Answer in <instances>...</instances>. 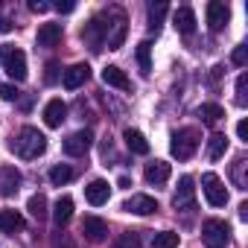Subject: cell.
Listing matches in <instances>:
<instances>
[{
	"label": "cell",
	"instance_id": "obj_11",
	"mask_svg": "<svg viewBox=\"0 0 248 248\" xmlns=\"http://www.w3.org/2000/svg\"><path fill=\"white\" fill-rule=\"evenodd\" d=\"M123 210H126V213H138V216H149V213H158V202L152 196H140L138 193V196L123 202Z\"/></svg>",
	"mask_w": 248,
	"mask_h": 248
},
{
	"label": "cell",
	"instance_id": "obj_9",
	"mask_svg": "<svg viewBox=\"0 0 248 248\" xmlns=\"http://www.w3.org/2000/svg\"><path fill=\"white\" fill-rule=\"evenodd\" d=\"M111 15H114V24H108L111 32L105 35V44H108V50H120L123 41H126V15L120 9H111Z\"/></svg>",
	"mask_w": 248,
	"mask_h": 248
},
{
	"label": "cell",
	"instance_id": "obj_21",
	"mask_svg": "<svg viewBox=\"0 0 248 248\" xmlns=\"http://www.w3.org/2000/svg\"><path fill=\"white\" fill-rule=\"evenodd\" d=\"M70 216H73V199H70V196H59L56 204H53V219H56V225H59V228L67 225Z\"/></svg>",
	"mask_w": 248,
	"mask_h": 248
},
{
	"label": "cell",
	"instance_id": "obj_39",
	"mask_svg": "<svg viewBox=\"0 0 248 248\" xmlns=\"http://www.w3.org/2000/svg\"><path fill=\"white\" fill-rule=\"evenodd\" d=\"M6 32H12V21L0 15V35H6Z\"/></svg>",
	"mask_w": 248,
	"mask_h": 248
},
{
	"label": "cell",
	"instance_id": "obj_29",
	"mask_svg": "<svg viewBox=\"0 0 248 248\" xmlns=\"http://www.w3.org/2000/svg\"><path fill=\"white\" fill-rule=\"evenodd\" d=\"M164 15H167V3H149V30H152V32L161 30Z\"/></svg>",
	"mask_w": 248,
	"mask_h": 248
},
{
	"label": "cell",
	"instance_id": "obj_2",
	"mask_svg": "<svg viewBox=\"0 0 248 248\" xmlns=\"http://www.w3.org/2000/svg\"><path fill=\"white\" fill-rule=\"evenodd\" d=\"M170 149H172V155L178 161H190L196 155V149H199V132L196 129H178V132H172Z\"/></svg>",
	"mask_w": 248,
	"mask_h": 248
},
{
	"label": "cell",
	"instance_id": "obj_38",
	"mask_svg": "<svg viewBox=\"0 0 248 248\" xmlns=\"http://www.w3.org/2000/svg\"><path fill=\"white\" fill-rule=\"evenodd\" d=\"M236 135H239V140H248V120L236 123Z\"/></svg>",
	"mask_w": 248,
	"mask_h": 248
},
{
	"label": "cell",
	"instance_id": "obj_3",
	"mask_svg": "<svg viewBox=\"0 0 248 248\" xmlns=\"http://www.w3.org/2000/svg\"><path fill=\"white\" fill-rule=\"evenodd\" d=\"M202 239L207 248H225L231 242V225L225 219H207L202 225Z\"/></svg>",
	"mask_w": 248,
	"mask_h": 248
},
{
	"label": "cell",
	"instance_id": "obj_28",
	"mask_svg": "<svg viewBox=\"0 0 248 248\" xmlns=\"http://www.w3.org/2000/svg\"><path fill=\"white\" fill-rule=\"evenodd\" d=\"M50 181H53L56 187H64L67 181H73V170H70L67 164H56V167L50 170Z\"/></svg>",
	"mask_w": 248,
	"mask_h": 248
},
{
	"label": "cell",
	"instance_id": "obj_32",
	"mask_svg": "<svg viewBox=\"0 0 248 248\" xmlns=\"http://www.w3.org/2000/svg\"><path fill=\"white\" fill-rule=\"evenodd\" d=\"M248 73H239V79H236V102L239 105H248Z\"/></svg>",
	"mask_w": 248,
	"mask_h": 248
},
{
	"label": "cell",
	"instance_id": "obj_37",
	"mask_svg": "<svg viewBox=\"0 0 248 248\" xmlns=\"http://www.w3.org/2000/svg\"><path fill=\"white\" fill-rule=\"evenodd\" d=\"M50 6L47 3H41V0H30V12H35V15H44Z\"/></svg>",
	"mask_w": 248,
	"mask_h": 248
},
{
	"label": "cell",
	"instance_id": "obj_20",
	"mask_svg": "<svg viewBox=\"0 0 248 248\" xmlns=\"http://www.w3.org/2000/svg\"><path fill=\"white\" fill-rule=\"evenodd\" d=\"M62 24H41L38 30V47H56L62 41Z\"/></svg>",
	"mask_w": 248,
	"mask_h": 248
},
{
	"label": "cell",
	"instance_id": "obj_8",
	"mask_svg": "<svg viewBox=\"0 0 248 248\" xmlns=\"http://www.w3.org/2000/svg\"><path fill=\"white\" fill-rule=\"evenodd\" d=\"M91 146H93V132H88V129L73 132V135L64 140V152H67L70 158H82Z\"/></svg>",
	"mask_w": 248,
	"mask_h": 248
},
{
	"label": "cell",
	"instance_id": "obj_13",
	"mask_svg": "<svg viewBox=\"0 0 248 248\" xmlns=\"http://www.w3.org/2000/svg\"><path fill=\"white\" fill-rule=\"evenodd\" d=\"M82 233H85L88 242H102V239L108 236V225H105V219H99V216H85Z\"/></svg>",
	"mask_w": 248,
	"mask_h": 248
},
{
	"label": "cell",
	"instance_id": "obj_18",
	"mask_svg": "<svg viewBox=\"0 0 248 248\" xmlns=\"http://www.w3.org/2000/svg\"><path fill=\"white\" fill-rule=\"evenodd\" d=\"M170 172H172V167L167 164V161H152V164H146V170H143V175H146V181L149 184H167L170 181Z\"/></svg>",
	"mask_w": 248,
	"mask_h": 248
},
{
	"label": "cell",
	"instance_id": "obj_30",
	"mask_svg": "<svg viewBox=\"0 0 248 248\" xmlns=\"http://www.w3.org/2000/svg\"><path fill=\"white\" fill-rule=\"evenodd\" d=\"M152 248H178V233H175V231H161V233H155Z\"/></svg>",
	"mask_w": 248,
	"mask_h": 248
},
{
	"label": "cell",
	"instance_id": "obj_25",
	"mask_svg": "<svg viewBox=\"0 0 248 248\" xmlns=\"http://www.w3.org/2000/svg\"><path fill=\"white\" fill-rule=\"evenodd\" d=\"M225 152H228V138L225 135H213L207 140V158L210 161H219V158H225Z\"/></svg>",
	"mask_w": 248,
	"mask_h": 248
},
{
	"label": "cell",
	"instance_id": "obj_35",
	"mask_svg": "<svg viewBox=\"0 0 248 248\" xmlns=\"http://www.w3.org/2000/svg\"><path fill=\"white\" fill-rule=\"evenodd\" d=\"M245 62H248V47H245V44H239V47L233 50V64H239V67H242Z\"/></svg>",
	"mask_w": 248,
	"mask_h": 248
},
{
	"label": "cell",
	"instance_id": "obj_24",
	"mask_svg": "<svg viewBox=\"0 0 248 248\" xmlns=\"http://www.w3.org/2000/svg\"><path fill=\"white\" fill-rule=\"evenodd\" d=\"M199 117H202V123L213 126V123H219V120L225 117V108L216 105V102H204V105H199Z\"/></svg>",
	"mask_w": 248,
	"mask_h": 248
},
{
	"label": "cell",
	"instance_id": "obj_6",
	"mask_svg": "<svg viewBox=\"0 0 248 248\" xmlns=\"http://www.w3.org/2000/svg\"><path fill=\"white\" fill-rule=\"evenodd\" d=\"M196 181L190 178V175H181V181H178V190H175V196H172V207L175 210H193V204H196V187H193Z\"/></svg>",
	"mask_w": 248,
	"mask_h": 248
},
{
	"label": "cell",
	"instance_id": "obj_17",
	"mask_svg": "<svg viewBox=\"0 0 248 248\" xmlns=\"http://www.w3.org/2000/svg\"><path fill=\"white\" fill-rule=\"evenodd\" d=\"M172 27H175L181 35H193V32H196V12H193L190 6L175 9V15H172Z\"/></svg>",
	"mask_w": 248,
	"mask_h": 248
},
{
	"label": "cell",
	"instance_id": "obj_4",
	"mask_svg": "<svg viewBox=\"0 0 248 248\" xmlns=\"http://www.w3.org/2000/svg\"><path fill=\"white\" fill-rule=\"evenodd\" d=\"M0 64H3V70L15 79V82H24L27 79V56L15 47H3L0 50Z\"/></svg>",
	"mask_w": 248,
	"mask_h": 248
},
{
	"label": "cell",
	"instance_id": "obj_22",
	"mask_svg": "<svg viewBox=\"0 0 248 248\" xmlns=\"http://www.w3.org/2000/svg\"><path fill=\"white\" fill-rule=\"evenodd\" d=\"M123 140H126V146H129L135 155H149V140H146L138 129H126V132H123Z\"/></svg>",
	"mask_w": 248,
	"mask_h": 248
},
{
	"label": "cell",
	"instance_id": "obj_1",
	"mask_svg": "<svg viewBox=\"0 0 248 248\" xmlns=\"http://www.w3.org/2000/svg\"><path fill=\"white\" fill-rule=\"evenodd\" d=\"M12 152L18 158H24V161H32V158H38V155L47 152V138L35 126H24L15 135V140H12Z\"/></svg>",
	"mask_w": 248,
	"mask_h": 248
},
{
	"label": "cell",
	"instance_id": "obj_31",
	"mask_svg": "<svg viewBox=\"0 0 248 248\" xmlns=\"http://www.w3.org/2000/svg\"><path fill=\"white\" fill-rule=\"evenodd\" d=\"M114 248H143V245H140V233H135V231L120 233V236L114 239Z\"/></svg>",
	"mask_w": 248,
	"mask_h": 248
},
{
	"label": "cell",
	"instance_id": "obj_14",
	"mask_svg": "<svg viewBox=\"0 0 248 248\" xmlns=\"http://www.w3.org/2000/svg\"><path fill=\"white\" fill-rule=\"evenodd\" d=\"M108 196H111V187H108V181H102V178H93V181L85 187V199H88L93 207H102V204L108 202Z\"/></svg>",
	"mask_w": 248,
	"mask_h": 248
},
{
	"label": "cell",
	"instance_id": "obj_27",
	"mask_svg": "<svg viewBox=\"0 0 248 248\" xmlns=\"http://www.w3.org/2000/svg\"><path fill=\"white\" fill-rule=\"evenodd\" d=\"M138 64H140V73L143 76L152 73V44L149 41H140L138 44Z\"/></svg>",
	"mask_w": 248,
	"mask_h": 248
},
{
	"label": "cell",
	"instance_id": "obj_7",
	"mask_svg": "<svg viewBox=\"0 0 248 248\" xmlns=\"http://www.w3.org/2000/svg\"><path fill=\"white\" fill-rule=\"evenodd\" d=\"M105 35H108V24H102L99 18L88 21V24H85V30H82V41H85L91 50H102Z\"/></svg>",
	"mask_w": 248,
	"mask_h": 248
},
{
	"label": "cell",
	"instance_id": "obj_34",
	"mask_svg": "<svg viewBox=\"0 0 248 248\" xmlns=\"http://www.w3.org/2000/svg\"><path fill=\"white\" fill-rule=\"evenodd\" d=\"M0 99H6V102L18 99V88L15 85H0Z\"/></svg>",
	"mask_w": 248,
	"mask_h": 248
},
{
	"label": "cell",
	"instance_id": "obj_40",
	"mask_svg": "<svg viewBox=\"0 0 248 248\" xmlns=\"http://www.w3.org/2000/svg\"><path fill=\"white\" fill-rule=\"evenodd\" d=\"M239 219H242V222H245V219H248V204H245V202H242V204H239Z\"/></svg>",
	"mask_w": 248,
	"mask_h": 248
},
{
	"label": "cell",
	"instance_id": "obj_36",
	"mask_svg": "<svg viewBox=\"0 0 248 248\" xmlns=\"http://www.w3.org/2000/svg\"><path fill=\"white\" fill-rule=\"evenodd\" d=\"M73 9H76L73 0H59V3H56V12H62V15H70Z\"/></svg>",
	"mask_w": 248,
	"mask_h": 248
},
{
	"label": "cell",
	"instance_id": "obj_16",
	"mask_svg": "<svg viewBox=\"0 0 248 248\" xmlns=\"http://www.w3.org/2000/svg\"><path fill=\"white\" fill-rule=\"evenodd\" d=\"M102 82L111 85V88H120V91H132V79L126 76V70H120L117 64L102 67Z\"/></svg>",
	"mask_w": 248,
	"mask_h": 248
},
{
	"label": "cell",
	"instance_id": "obj_5",
	"mask_svg": "<svg viewBox=\"0 0 248 248\" xmlns=\"http://www.w3.org/2000/svg\"><path fill=\"white\" fill-rule=\"evenodd\" d=\"M202 190H204V199L213 207H225L228 204V190H225V184H222V178L216 172H204L202 175Z\"/></svg>",
	"mask_w": 248,
	"mask_h": 248
},
{
	"label": "cell",
	"instance_id": "obj_10",
	"mask_svg": "<svg viewBox=\"0 0 248 248\" xmlns=\"http://www.w3.org/2000/svg\"><path fill=\"white\" fill-rule=\"evenodd\" d=\"M228 18H231V9L225 3H219V0H210L207 3V27L213 32H222L228 27Z\"/></svg>",
	"mask_w": 248,
	"mask_h": 248
},
{
	"label": "cell",
	"instance_id": "obj_26",
	"mask_svg": "<svg viewBox=\"0 0 248 248\" xmlns=\"http://www.w3.org/2000/svg\"><path fill=\"white\" fill-rule=\"evenodd\" d=\"M27 210L32 213V219H47V196L44 193H35V196H30V202H27Z\"/></svg>",
	"mask_w": 248,
	"mask_h": 248
},
{
	"label": "cell",
	"instance_id": "obj_15",
	"mask_svg": "<svg viewBox=\"0 0 248 248\" xmlns=\"http://www.w3.org/2000/svg\"><path fill=\"white\" fill-rule=\"evenodd\" d=\"M64 120H67V105L62 99H50L44 105V123H47L50 129H59Z\"/></svg>",
	"mask_w": 248,
	"mask_h": 248
},
{
	"label": "cell",
	"instance_id": "obj_23",
	"mask_svg": "<svg viewBox=\"0 0 248 248\" xmlns=\"http://www.w3.org/2000/svg\"><path fill=\"white\" fill-rule=\"evenodd\" d=\"M0 231H6V233L24 231V216L18 210H0Z\"/></svg>",
	"mask_w": 248,
	"mask_h": 248
},
{
	"label": "cell",
	"instance_id": "obj_33",
	"mask_svg": "<svg viewBox=\"0 0 248 248\" xmlns=\"http://www.w3.org/2000/svg\"><path fill=\"white\" fill-rule=\"evenodd\" d=\"M62 79V73H59V62H47V73H44V82L47 85H56Z\"/></svg>",
	"mask_w": 248,
	"mask_h": 248
},
{
	"label": "cell",
	"instance_id": "obj_12",
	"mask_svg": "<svg viewBox=\"0 0 248 248\" xmlns=\"http://www.w3.org/2000/svg\"><path fill=\"white\" fill-rule=\"evenodd\" d=\"M88 79H91V67H88V64H73V67H67V70L62 73V85H64L67 91L82 88Z\"/></svg>",
	"mask_w": 248,
	"mask_h": 248
},
{
	"label": "cell",
	"instance_id": "obj_19",
	"mask_svg": "<svg viewBox=\"0 0 248 248\" xmlns=\"http://www.w3.org/2000/svg\"><path fill=\"white\" fill-rule=\"evenodd\" d=\"M21 187V172L15 167H3L0 170V196H15Z\"/></svg>",
	"mask_w": 248,
	"mask_h": 248
}]
</instances>
